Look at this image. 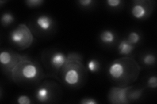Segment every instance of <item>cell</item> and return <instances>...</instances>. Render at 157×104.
I'll use <instances>...</instances> for the list:
<instances>
[{"instance_id": "cell-1", "label": "cell", "mask_w": 157, "mask_h": 104, "mask_svg": "<svg viewBox=\"0 0 157 104\" xmlns=\"http://www.w3.org/2000/svg\"><path fill=\"white\" fill-rule=\"evenodd\" d=\"M9 38L14 45L26 48L30 45L33 38L28 28L24 25H20L10 33Z\"/></svg>"}, {"instance_id": "cell-2", "label": "cell", "mask_w": 157, "mask_h": 104, "mask_svg": "<svg viewBox=\"0 0 157 104\" xmlns=\"http://www.w3.org/2000/svg\"><path fill=\"white\" fill-rule=\"evenodd\" d=\"M21 74L22 77L28 81L36 80L39 75V70L36 65L32 63H24L21 65Z\"/></svg>"}, {"instance_id": "cell-3", "label": "cell", "mask_w": 157, "mask_h": 104, "mask_svg": "<svg viewBox=\"0 0 157 104\" xmlns=\"http://www.w3.org/2000/svg\"><path fill=\"white\" fill-rule=\"evenodd\" d=\"M130 87L126 88H113L111 91V99L113 100V103H128L127 95Z\"/></svg>"}, {"instance_id": "cell-4", "label": "cell", "mask_w": 157, "mask_h": 104, "mask_svg": "<svg viewBox=\"0 0 157 104\" xmlns=\"http://www.w3.org/2000/svg\"><path fill=\"white\" fill-rule=\"evenodd\" d=\"M124 66L120 62H113L110 64L108 68L109 75L115 80H119L124 75Z\"/></svg>"}, {"instance_id": "cell-5", "label": "cell", "mask_w": 157, "mask_h": 104, "mask_svg": "<svg viewBox=\"0 0 157 104\" xmlns=\"http://www.w3.org/2000/svg\"><path fill=\"white\" fill-rule=\"evenodd\" d=\"M63 80L67 85L70 86H75L80 81V75L78 71L74 68L67 70L63 76Z\"/></svg>"}, {"instance_id": "cell-6", "label": "cell", "mask_w": 157, "mask_h": 104, "mask_svg": "<svg viewBox=\"0 0 157 104\" xmlns=\"http://www.w3.org/2000/svg\"><path fill=\"white\" fill-rule=\"evenodd\" d=\"M36 23L41 31H47L52 27L53 20L49 16L42 14L36 18Z\"/></svg>"}, {"instance_id": "cell-7", "label": "cell", "mask_w": 157, "mask_h": 104, "mask_svg": "<svg viewBox=\"0 0 157 104\" xmlns=\"http://www.w3.org/2000/svg\"><path fill=\"white\" fill-rule=\"evenodd\" d=\"M67 61V57L63 53L56 52L54 53L50 59V63L52 67L56 69H60L65 65Z\"/></svg>"}, {"instance_id": "cell-8", "label": "cell", "mask_w": 157, "mask_h": 104, "mask_svg": "<svg viewBox=\"0 0 157 104\" xmlns=\"http://www.w3.org/2000/svg\"><path fill=\"white\" fill-rule=\"evenodd\" d=\"M131 13L136 19L140 20L146 16L147 11L144 5L140 3V2H136V3L131 8Z\"/></svg>"}, {"instance_id": "cell-9", "label": "cell", "mask_w": 157, "mask_h": 104, "mask_svg": "<svg viewBox=\"0 0 157 104\" xmlns=\"http://www.w3.org/2000/svg\"><path fill=\"white\" fill-rule=\"evenodd\" d=\"M35 96L38 102L41 103H45L47 102L49 100V98H50L51 92L47 87H41L36 91Z\"/></svg>"}, {"instance_id": "cell-10", "label": "cell", "mask_w": 157, "mask_h": 104, "mask_svg": "<svg viewBox=\"0 0 157 104\" xmlns=\"http://www.w3.org/2000/svg\"><path fill=\"white\" fill-rule=\"evenodd\" d=\"M135 48L134 45H132L127 40H122L118 46V51L121 55L127 56L130 54Z\"/></svg>"}, {"instance_id": "cell-11", "label": "cell", "mask_w": 157, "mask_h": 104, "mask_svg": "<svg viewBox=\"0 0 157 104\" xmlns=\"http://www.w3.org/2000/svg\"><path fill=\"white\" fill-rule=\"evenodd\" d=\"M100 41L105 44L109 45L113 43L115 41V34L111 30H104L100 34Z\"/></svg>"}, {"instance_id": "cell-12", "label": "cell", "mask_w": 157, "mask_h": 104, "mask_svg": "<svg viewBox=\"0 0 157 104\" xmlns=\"http://www.w3.org/2000/svg\"><path fill=\"white\" fill-rule=\"evenodd\" d=\"M12 61V56L9 52L3 51L0 53V62L3 66H7Z\"/></svg>"}, {"instance_id": "cell-13", "label": "cell", "mask_w": 157, "mask_h": 104, "mask_svg": "<svg viewBox=\"0 0 157 104\" xmlns=\"http://www.w3.org/2000/svg\"><path fill=\"white\" fill-rule=\"evenodd\" d=\"M88 70L91 72H97L100 68V64L98 60L95 59H90L87 63Z\"/></svg>"}, {"instance_id": "cell-14", "label": "cell", "mask_w": 157, "mask_h": 104, "mask_svg": "<svg viewBox=\"0 0 157 104\" xmlns=\"http://www.w3.org/2000/svg\"><path fill=\"white\" fill-rule=\"evenodd\" d=\"M14 21V17L11 13H5L2 14L1 18L2 23L4 26H7L11 24Z\"/></svg>"}, {"instance_id": "cell-15", "label": "cell", "mask_w": 157, "mask_h": 104, "mask_svg": "<svg viewBox=\"0 0 157 104\" xmlns=\"http://www.w3.org/2000/svg\"><path fill=\"white\" fill-rule=\"evenodd\" d=\"M141 37L140 34L136 31H132L128 34V36L127 38V41L130 42L132 45L138 43L140 41Z\"/></svg>"}, {"instance_id": "cell-16", "label": "cell", "mask_w": 157, "mask_h": 104, "mask_svg": "<svg viewBox=\"0 0 157 104\" xmlns=\"http://www.w3.org/2000/svg\"><path fill=\"white\" fill-rule=\"evenodd\" d=\"M143 62L147 66H151L156 62L155 56L151 53H147L143 57Z\"/></svg>"}, {"instance_id": "cell-17", "label": "cell", "mask_w": 157, "mask_h": 104, "mask_svg": "<svg viewBox=\"0 0 157 104\" xmlns=\"http://www.w3.org/2000/svg\"><path fill=\"white\" fill-rule=\"evenodd\" d=\"M43 2L44 1H43V0H28V1L25 2L27 5L30 7H36L40 6Z\"/></svg>"}, {"instance_id": "cell-18", "label": "cell", "mask_w": 157, "mask_h": 104, "mask_svg": "<svg viewBox=\"0 0 157 104\" xmlns=\"http://www.w3.org/2000/svg\"><path fill=\"white\" fill-rule=\"evenodd\" d=\"M17 103L19 104H30L31 100L26 95H21L17 98Z\"/></svg>"}, {"instance_id": "cell-19", "label": "cell", "mask_w": 157, "mask_h": 104, "mask_svg": "<svg viewBox=\"0 0 157 104\" xmlns=\"http://www.w3.org/2000/svg\"><path fill=\"white\" fill-rule=\"evenodd\" d=\"M147 85L152 88H156L157 86V78L156 76H151L147 80Z\"/></svg>"}, {"instance_id": "cell-20", "label": "cell", "mask_w": 157, "mask_h": 104, "mask_svg": "<svg viewBox=\"0 0 157 104\" xmlns=\"http://www.w3.org/2000/svg\"><path fill=\"white\" fill-rule=\"evenodd\" d=\"M106 3L109 7L111 8H116L121 5L122 1L121 0H107Z\"/></svg>"}, {"instance_id": "cell-21", "label": "cell", "mask_w": 157, "mask_h": 104, "mask_svg": "<svg viewBox=\"0 0 157 104\" xmlns=\"http://www.w3.org/2000/svg\"><path fill=\"white\" fill-rule=\"evenodd\" d=\"M80 103L82 104H97L98 102L94 98H85L82 99Z\"/></svg>"}, {"instance_id": "cell-22", "label": "cell", "mask_w": 157, "mask_h": 104, "mask_svg": "<svg viewBox=\"0 0 157 104\" xmlns=\"http://www.w3.org/2000/svg\"><path fill=\"white\" fill-rule=\"evenodd\" d=\"M93 1H92V0H80V1H78V3L84 7H89L90 5H91Z\"/></svg>"}, {"instance_id": "cell-23", "label": "cell", "mask_w": 157, "mask_h": 104, "mask_svg": "<svg viewBox=\"0 0 157 104\" xmlns=\"http://www.w3.org/2000/svg\"><path fill=\"white\" fill-rule=\"evenodd\" d=\"M141 91H134L133 93L130 94V97H132V98L134 99V100H136V99H137V98H139L140 96L141 95Z\"/></svg>"}]
</instances>
